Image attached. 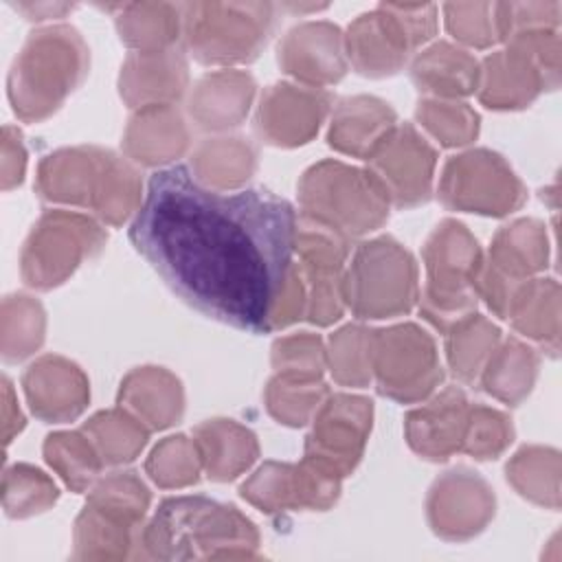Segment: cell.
Instances as JSON below:
<instances>
[{
  "label": "cell",
  "instance_id": "cell-23",
  "mask_svg": "<svg viewBox=\"0 0 562 562\" xmlns=\"http://www.w3.org/2000/svg\"><path fill=\"white\" fill-rule=\"evenodd\" d=\"M413 79L419 90L432 94H468L476 88L479 66L470 53L439 42L415 59Z\"/></svg>",
  "mask_w": 562,
  "mask_h": 562
},
{
  "label": "cell",
  "instance_id": "cell-2",
  "mask_svg": "<svg viewBox=\"0 0 562 562\" xmlns=\"http://www.w3.org/2000/svg\"><path fill=\"white\" fill-rule=\"evenodd\" d=\"M37 191L44 200L92 206L112 224L123 222L138 202L136 171L97 147L61 149L40 165Z\"/></svg>",
  "mask_w": 562,
  "mask_h": 562
},
{
  "label": "cell",
  "instance_id": "cell-15",
  "mask_svg": "<svg viewBox=\"0 0 562 562\" xmlns=\"http://www.w3.org/2000/svg\"><path fill=\"white\" fill-rule=\"evenodd\" d=\"M279 64L285 72L310 83H334L345 75V40L329 22L294 26L279 44Z\"/></svg>",
  "mask_w": 562,
  "mask_h": 562
},
{
  "label": "cell",
  "instance_id": "cell-29",
  "mask_svg": "<svg viewBox=\"0 0 562 562\" xmlns=\"http://www.w3.org/2000/svg\"><path fill=\"white\" fill-rule=\"evenodd\" d=\"M536 373V358L529 349L518 345L516 340H509L496 358L490 360V367L485 371V391L505 400L516 402L529 391L531 380Z\"/></svg>",
  "mask_w": 562,
  "mask_h": 562
},
{
  "label": "cell",
  "instance_id": "cell-31",
  "mask_svg": "<svg viewBox=\"0 0 562 562\" xmlns=\"http://www.w3.org/2000/svg\"><path fill=\"white\" fill-rule=\"evenodd\" d=\"M496 340L498 329L481 316H470V321L463 318L461 323H457L448 342V358L454 373L461 380L472 382L479 375L481 364Z\"/></svg>",
  "mask_w": 562,
  "mask_h": 562
},
{
  "label": "cell",
  "instance_id": "cell-7",
  "mask_svg": "<svg viewBox=\"0 0 562 562\" xmlns=\"http://www.w3.org/2000/svg\"><path fill=\"white\" fill-rule=\"evenodd\" d=\"M303 213L329 224L345 237L373 231L389 215L386 198L369 173L340 162L312 167L301 182Z\"/></svg>",
  "mask_w": 562,
  "mask_h": 562
},
{
  "label": "cell",
  "instance_id": "cell-28",
  "mask_svg": "<svg viewBox=\"0 0 562 562\" xmlns=\"http://www.w3.org/2000/svg\"><path fill=\"white\" fill-rule=\"evenodd\" d=\"M88 439L94 441L105 463H123L145 446L147 430L125 413H101L86 424Z\"/></svg>",
  "mask_w": 562,
  "mask_h": 562
},
{
  "label": "cell",
  "instance_id": "cell-30",
  "mask_svg": "<svg viewBox=\"0 0 562 562\" xmlns=\"http://www.w3.org/2000/svg\"><path fill=\"white\" fill-rule=\"evenodd\" d=\"M44 454L72 490H83L97 476L99 454L79 432H57L46 437Z\"/></svg>",
  "mask_w": 562,
  "mask_h": 562
},
{
  "label": "cell",
  "instance_id": "cell-41",
  "mask_svg": "<svg viewBox=\"0 0 562 562\" xmlns=\"http://www.w3.org/2000/svg\"><path fill=\"white\" fill-rule=\"evenodd\" d=\"M18 11H22L29 20H44V18H59L66 11H72V4H50V2H20L15 4Z\"/></svg>",
  "mask_w": 562,
  "mask_h": 562
},
{
  "label": "cell",
  "instance_id": "cell-27",
  "mask_svg": "<svg viewBox=\"0 0 562 562\" xmlns=\"http://www.w3.org/2000/svg\"><path fill=\"white\" fill-rule=\"evenodd\" d=\"M2 356L4 360H22L40 347L44 338V312L29 296H7L2 305Z\"/></svg>",
  "mask_w": 562,
  "mask_h": 562
},
{
  "label": "cell",
  "instance_id": "cell-25",
  "mask_svg": "<svg viewBox=\"0 0 562 562\" xmlns=\"http://www.w3.org/2000/svg\"><path fill=\"white\" fill-rule=\"evenodd\" d=\"M121 40L140 50H162L182 31V4H123L116 20Z\"/></svg>",
  "mask_w": 562,
  "mask_h": 562
},
{
  "label": "cell",
  "instance_id": "cell-9",
  "mask_svg": "<svg viewBox=\"0 0 562 562\" xmlns=\"http://www.w3.org/2000/svg\"><path fill=\"white\" fill-rule=\"evenodd\" d=\"M103 233L90 220L64 211L46 213L22 250L24 283L48 290L61 283L86 255L101 248Z\"/></svg>",
  "mask_w": 562,
  "mask_h": 562
},
{
  "label": "cell",
  "instance_id": "cell-16",
  "mask_svg": "<svg viewBox=\"0 0 562 562\" xmlns=\"http://www.w3.org/2000/svg\"><path fill=\"white\" fill-rule=\"evenodd\" d=\"M24 391L33 413L46 422L72 419L83 411L88 400L83 373L57 356H46L29 367Z\"/></svg>",
  "mask_w": 562,
  "mask_h": 562
},
{
  "label": "cell",
  "instance_id": "cell-18",
  "mask_svg": "<svg viewBox=\"0 0 562 562\" xmlns=\"http://www.w3.org/2000/svg\"><path fill=\"white\" fill-rule=\"evenodd\" d=\"M468 417L465 395L459 389H448L435 402L408 415V443L426 459H448L463 443Z\"/></svg>",
  "mask_w": 562,
  "mask_h": 562
},
{
  "label": "cell",
  "instance_id": "cell-13",
  "mask_svg": "<svg viewBox=\"0 0 562 562\" xmlns=\"http://www.w3.org/2000/svg\"><path fill=\"white\" fill-rule=\"evenodd\" d=\"M371 426V402L351 395H334L323 404L314 432L307 439V459L331 476H345L362 454Z\"/></svg>",
  "mask_w": 562,
  "mask_h": 562
},
{
  "label": "cell",
  "instance_id": "cell-33",
  "mask_svg": "<svg viewBox=\"0 0 562 562\" xmlns=\"http://www.w3.org/2000/svg\"><path fill=\"white\" fill-rule=\"evenodd\" d=\"M57 498L55 485L31 465H13L4 472V512L13 518L42 512Z\"/></svg>",
  "mask_w": 562,
  "mask_h": 562
},
{
  "label": "cell",
  "instance_id": "cell-14",
  "mask_svg": "<svg viewBox=\"0 0 562 562\" xmlns=\"http://www.w3.org/2000/svg\"><path fill=\"white\" fill-rule=\"evenodd\" d=\"M329 105V94L303 90L288 83L272 86L263 97L257 114V130L268 143L301 145L318 130Z\"/></svg>",
  "mask_w": 562,
  "mask_h": 562
},
{
  "label": "cell",
  "instance_id": "cell-1",
  "mask_svg": "<svg viewBox=\"0 0 562 562\" xmlns=\"http://www.w3.org/2000/svg\"><path fill=\"white\" fill-rule=\"evenodd\" d=\"M134 248L209 318L270 331L296 244V211L270 191L204 187L184 165L149 178L130 226Z\"/></svg>",
  "mask_w": 562,
  "mask_h": 562
},
{
  "label": "cell",
  "instance_id": "cell-6",
  "mask_svg": "<svg viewBox=\"0 0 562 562\" xmlns=\"http://www.w3.org/2000/svg\"><path fill=\"white\" fill-rule=\"evenodd\" d=\"M428 288L424 296V314L439 329L470 318L476 303V277L481 257L476 241L465 226L443 222L426 244Z\"/></svg>",
  "mask_w": 562,
  "mask_h": 562
},
{
  "label": "cell",
  "instance_id": "cell-34",
  "mask_svg": "<svg viewBox=\"0 0 562 562\" xmlns=\"http://www.w3.org/2000/svg\"><path fill=\"white\" fill-rule=\"evenodd\" d=\"M443 15H446L448 31L465 44L487 46L501 40L498 4H490V2L446 4Z\"/></svg>",
  "mask_w": 562,
  "mask_h": 562
},
{
  "label": "cell",
  "instance_id": "cell-10",
  "mask_svg": "<svg viewBox=\"0 0 562 562\" xmlns=\"http://www.w3.org/2000/svg\"><path fill=\"white\" fill-rule=\"evenodd\" d=\"M378 389L400 402L424 397L441 380L432 340L415 325H402L371 336Z\"/></svg>",
  "mask_w": 562,
  "mask_h": 562
},
{
  "label": "cell",
  "instance_id": "cell-37",
  "mask_svg": "<svg viewBox=\"0 0 562 562\" xmlns=\"http://www.w3.org/2000/svg\"><path fill=\"white\" fill-rule=\"evenodd\" d=\"M151 479L160 485H187L198 481V454L195 443L187 437H167L147 461Z\"/></svg>",
  "mask_w": 562,
  "mask_h": 562
},
{
  "label": "cell",
  "instance_id": "cell-32",
  "mask_svg": "<svg viewBox=\"0 0 562 562\" xmlns=\"http://www.w3.org/2000/svg\"><path fill=\"white\" fill-rule=\"evenodd\" d=\"M325 386L316 378L299 375H279L270 382L268 389V408L270 413L290 426H301L307 422L310 413L318 408Z\"/></svg>",
  "mask_w": 562,
  "mask_h": 562
},
{
  "label": "cell",
  "instance_id": "cell-36",
  "mask_svg": "<svg viewBox=\"0 0 562 562\" xmlns=\"http://www.w3.org/2000/svg\"><path fill=\"white\" fill-rule=\"evenodd\" d=\"M417 119L437 136L443 145H463L476 136L479 116L463 103L450 101H424L417 108Z\"/></svg>",
  "mask_w": 562,
  "mask_h": 562
},
{
  "label": "cell",
  "instance_id": "cell-20",
  "mask_svg": "<svg viewBox=\"0 0 562 562\" xmlns=\"http://www.w3.org/2000/svg\"><path fill=\"white\" fill-rule=\"evenodd\" d=\"M255 81L246 72H213L200 79L191 94V116L206 130L237 125L248 112Z\"/></svg>",
  "mask_w": 562,
  "mask_h": 562
},
{
  "label": "cell",
  "instance_id": "cell-40",
  "mask_svg": "<svg viewBox=\"0 0 562 562\" xmlns=\"http://www.w3.org/2000/svg\"><path fill=\"white\" fill-rule=\"evenodd\" d=\"M24 147L20 140V132L13 127H4V160H2V187L11 189L22 182L24 173Z\"/></svg>",
  "mask_w": 562,
  "mask_h": 562
},
{
  "label": "cell",
  "instance_id": "cell-17",
  "mask_svg": "<svg viewBox=\"0 0 562 562\" xmlns=\"http://www.w3.org/2000/svg\"><path fill=\"white\" fill-rule=\"evenodd\" d=\"M187 86V64L180 50H138L130 55L121 72V94L127 103L143 108L169 105Z\"/></svg>",
  "mask_w": 562,
  "mask_h": 562
},
{
  "label": "cell",
  "instance_id": "cell-22",
  "mask_svg": "<svg viewBox=\"0 0 562 562\" xmlns=\"http://www.w3.org/2000/svg\"><path fill=\"white\" fill-rule=\"evenodd\" d=\"M198 448L209 476L215 481L237 476L257 454L252 432L226 419L202 424L198 428Z\"/></svg>",
  "mask_w": 562,
  "mask_h": 562
},
{
  "label": "cell",
  "instance_id": "cell-24",
  "mask_svg": "<svg viewBox=\"0 0 562 562\" xmlns=\"http://www.w3.org/2000/svg\"><path fill=\"white\" fill-rule=\"evenodd\" d=\"M121 400L130 402L151 428H165L182 413V389L180 382L160 369L134 371L123 389Z\"/></svg>",
  "mask_w": 562,
  "mask_h": 562
},
{
  "label": "cell",
  "instance_id": "cell-8",
  "mask_svg": "<svg viewBox=\"0 0 562 562\" xmlns=\"http://www.w3.org/2000/svg\"><path fill=\"white\" fill-rule=\"evenodd\" d=\"M342 292L360 318L408 312L415 301V263L389 237L362 244Z\"/></svg>",
  "mask_w": 562,
  "mask_h": 562
},
{
  "label": "cell",
  "instance_id": "cell-3",
  "mask_svg": "<svg viewBox=\"0 0 562 562\" xmlns=\"http://www.w3.org/2000/svg\"><path fill=\"white\" fill-rule=\"evenodd\" d=\"M88 48L72 26L40 29L29 35L9 75V97L20 119L50 114L86 75Z\"/></svg>",
  "mask_w": 562,
  "mask_h": 562
},
{
  "label": "cell",
  "instance_id": "cell-21",
  "mask_svg": "<svg viewBox=\"0 0 562 562\" xmlns=\"http://www.w3.org/2000/svg\"><path fill=\"white\" fill-rule=\"evenodd\" d=\"M125 147L134 160L160 165L180 156L187 147V130L180 114L169 105L143 108L130 123Z\"/></svg>",
  "mask_w": 562,
  "mask_h": 562
},
{
  "label": "cell",
  "instance_id": "cell-11",
  "mask_svg": "<svg viewBox=\"0 0 562 562\" xmlns=\"http://www.w3.org/2000/svg\"><path fill=\"white\" fill-rule=\"evenodd\" d=\"M439 195L452 209L503 215L520 204L522 189L501 156L481 149L446 165Z\"/></svg>",
  "mask_w": 562,
  "mask_h": 562
},
{
  "label": "cell",
  "instance_id": "cell-19",
  "mask_svg": "<svg viewBox=\"0 0 562 562\" xmlns=\"http://www.w3.org/2000/svg\"><path fill=\"white\" fill-rule=\"evenodd\" d=\"M395 123L393 110L373 97L345 99L336 112L329 145L369 158L378 145L391 134Z\"/></svg>",
  "mask_w": 562,
  "mask_h": 562
},
{
  "label": "cell",
  "instance_id": "cell-39",
  "mask_svg": "<svg viewBox=\"0 0 562 562\" xmlns=\"http://www.w3.org/2000/svg\"><path fill=\"white\" fill-rule=\"evenodd\" d=\"M321 340L314 336H294L283 338L274 345V367L279 371L283 369L285 375H299V378H318L323 367V353H321Z\"/></svg>",
  "mask_w": 562,
  "mask_h": 562
},
{
  "label": "cell",
  "instance_id": "cell-35",
  "mask_svg": "<svg viewBox=\"0 0 562 562\" xmlns=\"http://www.w3.org/2000/svg\"><path fill=\"white\" fill-rule=\"evenodd\" d=\"M371 331L362 327H345L331 338V373L342 384L362 386L369 382L371 371Z\"/></svg>",
  "mask_w": 562,
  "mask_h": 562
},
{
  "label": "cell",
  "instance_id": "cell-26",
  "mask_svg": "<svg viewBox=\"0 0 562 562\" xmlns=\"http://www.w3.org/2000/svg\"><path fill=\"white\" fill-rule=\"evenodd\" d=\"M195 178L204 187H237L255 169V149L246 138H215L195 154Z\"/></svg>",
  "mask_w": 562,
  "mask_h": 562
},
{
  "label": "cell",
  "instance_id": "cell-38",
  "mask_svg": "<svg viewBox=\"0 0 562 562\" xmlns=\"http://www.w3.org/2000/svg\"><path fill=\"white\" fill-rule=\"evenodd\" d=\"M512 441V426L507 419L487 408H474L468 417L463 448L476 459H494Z\"/></svg>",
  "mask_w": 562,
  "mask_h": 562
},
{
  "label": "cell",
  "instance_id": "cell-12",
  "mask_svg": "<svg viewBox=\"0 0 562 562\" xmlns=\"http://www.w3.org/2000/svg\"><path fill=\"white\" fill-rule=\"evenodd\" d=\"M367 171L386 200L400 206L426 202L430 195L435 151L419 138L411 125L391 130V134L369 156Z\"/></svg>",
  "mask_w": 562,
  "mask_h": 562
},
{
  "label": "cell",
  "instance_id": "cell-4",
  "mask_svg": "<svg viewBox=\"0 0 562 562\" xmlns=\"http://www.w3.org/2000/svg\"><path fill=\"white\" fill-rule=\"evenodd\" d=\"M274 26L268 2H193L182 4L187 48L202 64L250 61L266 46Z\"/></svg>",
  "mask_w": 562,
  "mask_h": 562
},
{
  "label": "cell",
  "instance_id": "cell-5",
  "mask_svg": "<svg viewBox=\"0 0 562 562\" xmlns=\"http://www.w3.org/2000/svg\"><path fill=\"white\" fill-rule=\"evenodd\" d=\"M435 4H380L349 26L345 46L358 72L382 77L397 72L411 50L435 35Z\"/></svg>",
  "mask_w": 562,
  "mask_h": 562
}]
</instances>
